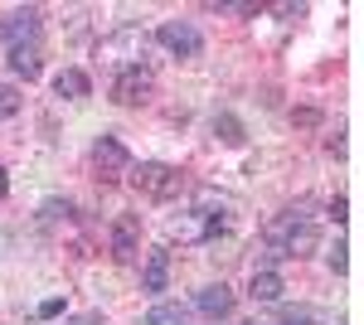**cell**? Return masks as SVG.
Returning <instances> with one entry per match:
<instances>
[{
    "label": "cell",
    "mask_w": 364,
    "mask_h": 325,
    "mask_svg": "<svg viewBox=\"0 0 364 325\" xmlns=\"http://www.w3.org/2000/svg\"><path fill=\"white\" fill-rule=\"evenodd\" d=\"M262 243H267L272 257H306L311 247H316V223H311L306 204L282 209V214L262 228Z\"/></svg>",
    "instance_id": "obj_1"
},
{
    "label": "cell",
    "mask_w": 364,
    "mask_h": 325,
    "mask_svg": "<svg viewBox=\"0 0 364 325\" xmlns=\"http://www.w3.org/2000/svg\"><path fill=\"white\" fill-rule=\"evenodd\" d=\"M39 25H44V10L39 5H25V10H10L0 20V49H25V44H39Z\"/></svg>",
    "instance_id": "obj_2"
},
{
    "label": "cell",
    "mask_w": 364,
    "mask_h": 325,
    "mask_svg": "<svg viewBox=\"0 0 364 325\" xmlns=\"http://www.w3.org/2000/svg\"><path fill=\"white\" fill-rule=\"evenodd\" d=\"M132 185H136L146 199H170V194L180 190V170H170L161 161H141L136 175H132Z\"/></svg>",
    "instance_id": "obj_3"
},
{
    "label": "cell",
    "mask_w": 364,
    "mask_h": 325,
    "mask_svg": "<svg viewBox=\"0 0 364 325\" xmlns=\"http://www.w3.org/2000/svg\"><path fill=\"white\" fill-rule=\"evenodd\" d=\"M151 92H156L151 68H127V73H117V78H112V102H122V107H141Z\"/></svg>",
    "instance_id": "obj_4"
},
{
    "label": "cell",
    "mask_w": 364,
    "mask_h": 325,
    "mask_svg": "<svg viewBox=\"0 0 364 325\" xmlns=\"http://www.w3.org/2000/svg\"><path fill=\"white\" fill-rule=\"evenodd\" d=\"M156 39H161V49H170V54H180V58H190L204 49V34H199L190 20H166V25L156 29Z\"/></svg>",
    "instance_id": "obj_5"
},
{
    "label": "cell",
    "mask_w": 364,
    "mask_h": 325,
    "mask_svg": "<svg viewBox=\"0 0 364 325\" xmlns=\"http://www.w3.org/2000/svg\"><path fill=\"white\" fill-rule=\"evenodd\" d=\"M92 165H97L102 175H122V170H132V151H127L117 136H97V141H92Z\"/></svg>",
    "instance_id": "obj_6"
},
{
    "label": "cell",
    "mask_w": 364,
    "mask_h": 325,
    "mask_svg": "<svg viewBox=\"0 0 364 325\" xmlns=\"http://www.w3.org/2000/svg\"><path fill=\"white\" fill-rule=\"evenodd\" d=\"M195 311L204 321H228V316H233V292H228L224 282H214V287H204L195 297Z\"/></svg>",
    "instance_id": "obj_7"
},
{
    "label": "cell",
    "mask_w": 364,
    "mask_h": 325,
    "mask_svg": "<svg viewBox=\"0 0 364 325\" xmlns=\"http://www.w3.org/2000/svg\"><path fill=\"white\" fill-rule=\"evenodd\" d=\"M166 287H170V252H166V247H156V252H146V267H141V292L161 297Z\"/></svg>",
    "instance_id": "obj_8"
},
{
    "label": "cell",
    "mask_w": 364,
    "mask_h": 325,
    "mask_svg": "<svg viewBox=\"0 0 364 325\" xmlns=\"http://www.w3.org/2000/svg\"><path fill=\"white\" fill-rule=\"evenodd\" d=\"M282 292H287L282 272H272V267L252 272V282H248V297L257 301V306H277V301H282Z\"/></svg>",
    "instance_id": "obj_9"
},
{
    "label": "cell",
    "mask_w": 364,
    "mask_h": 325,
    "mask_svg": "<svg viewBox=\"0 0 364 325\" xmlns=\"http://www.w3.org/2000/svg\"><path fill=\"white\" fill-rule=\"evenodd\" d=\"M54 92H58V97H68V102H78V97L92 92V78H87L83 68H58V73H54Z\"/></svg>",
    "instance_id": "obj_10"
},
{
    "label": "cell",
    "mask_w": 364,
    "mask_h": 325,
    "mask_svg": "<svg viewBox=\"0 0 364 325\" xmlns=\"http://www.w3.org/2000/svg\"><path fill=\"white\" fill-rule=\"evenodd\" d=\"M136 218H117L112 223V257L117 262H132V257H136Z\"/></svg>",
    "instance_id": "obj_11"
},
{
    "label": "cell",
    "mask_w": 364,
    "mask_h": 325,
    "mask_svg": "<svg viewBox=\"0 0 364 325\" xmlns=\"http://www.w3.org/2000/svg\"><path fill=\"white\" fill-rule=\"evenodd\" d=\"M39 68H44V54H39V44H25V49H10V73H15V78L34 82V78H39Z\"/></svg>",
    "instance_id": "obj_12"
},
{
    "label": "cell",
    "mask_w": 364,
    "mask_h": 325,
    "mask_svg": "<svg viewBox=\"0 0 364 325\" xmlns=\"http://www.w3.org/2000/svg\"><path fill=\"white\" fill-rule=\"evenodd\" d=\"M185 321H190V311H185L180 301H156L141 325H185Z\"/></svg>",
    "instance_id": "obj_13"
},
{
    "label": "cell",
    "mask_w": 364,
    "mask_h": 325,
    "mask_svg": "<svg viewBox=\"0 0 364 325\" xmlns=\"http://www.w3.org/2000/svg\"><path fill=\"white\" fill-rule=\"evenodd\" d=\"M214 136H219L224 146H243V122L224 112V117H214Z\"/></svg>",
    "instance_id": "obj_14"
},
{
    "label": "cell",
    "mask_w": 364,
    "mask_h": 325,
    "mask_svg": "<svg viewBox=\"0 0 364 325\" xmlns=\"http://www.w3.org/2000/svg\"><path fill=\"white\" fill-rule=\"evenodd\" d=\"M243 325H316V311H306V306H287L277 321H243Z\"/></svg>",
    "instance_id": "obj_15"
},
{
    "label": "cell",
    "mask_w": 364,
    "mask_h": 325,
    "mask_svg": "<svg viewBox=\"0 0 364 325\" xmlns=\"http://www.w3.org/2000/svg\"><path fill=\"white\" fill-rule=\"evenodd\" d=\"M15 112H20V92L10 82H0V117H15Z\"/></svg>",
    "instance_id": "obj_16"
},
{
    "label": "cell",
    "mask_w": 364,
    "mask_h": 325,
    "mask_svg": "<svg viewBox=\"0 0 364 325\" xmlns=\"http://www.w3.org/2000/svg\"><path fill=\"white\" fill-rule=\"evenodd\" d=\"M39 214H44V218H68V214H73V204H68V199H44Z\"/></svg>",
    "instance_id": "obj_17"
},
{
    "label": "cell",
    "mask_w": 364,
    "mask_h": 325,
    "mask_svg": "<svg viewBox=\"0 0 364 325\" xmlns=\"http://www.w3.org/2000/svg\"><path fill=\"white\" fill-rule=\"evenodd\" d=\"M214 10H224V15H257L252 0H224V5H214Z\"/></svg>",
    "instance_id": "obj_18"
},
{
    "label": "cell",
    "mask_w": 364,
    "mask_h": 325,
    "mask_svg": "<svg viewBox=\"0 0 364 325\" xmlns=\"http://www.w3.org/2000/svg\"><path fill=\"white\" fill-rule=\"evenodd\" d=\"M326 262H331V272H345V243H331V252H326Z\"/></svg>",
    "instance_id": "obj_19"
},
{
    "label": "cell",
    "mask_w": 364,
    "mask_h": 325,
    "mask_svg": "<svg viewBox=\"0 0 364 325\" xmlns=\"http://www.w3.org/2000/svg\"><path fill=\"white\" fill-rule=\"evenodd\" d=\"M345 209H350V204H345V194H336V199H331V218H336V223H345V218H350Z\"/></svg>",
    "instance_id": "obj_20"
},
{
    "label": "cell",
    "mask_w": 364,
    "mask_h": 325,
    "mask_svg": "<svg viewBox=\"0 0 364 325\" xmlns=\"http://www.w3.org/2000/svg\"><path fill=\"white\" fill-rule=\"evenodd\" d=\"M63 325H107V321H102V311H87V316H73V321H63Z\"/></svg>",
    "instance_id": "obj_21"
},
{
    "label": "cell",
    "mask_w": 364,
    "mask_h": 325,
    "mask_svg": "<svg viewBox=\"0 0 364 325\" xmlns=\"http://www.w3.org/2000/svg\"><path fill=\"white\" fill-rule=\"evenodd\" d=\"M58 311H63V301H44V306H39V316H44V321H54Z\"/></svg>",
    "instance_id": "obj_22"
},
{
    "label": "cell",
    "mask_w": 364,
    "mask_h": 325,
    "mask_svg": "<svg viewBox=\"0 0 364 325\" xmlns=\"http://www.w3.org/2000/svg\"><path fill=\"white\" fill-rule=\"evenodd\" d=\"M5 194H10V175L0 170V199H5Z\"/></svg>",
    "instance_id": "obj_23"
}]
</instances>
